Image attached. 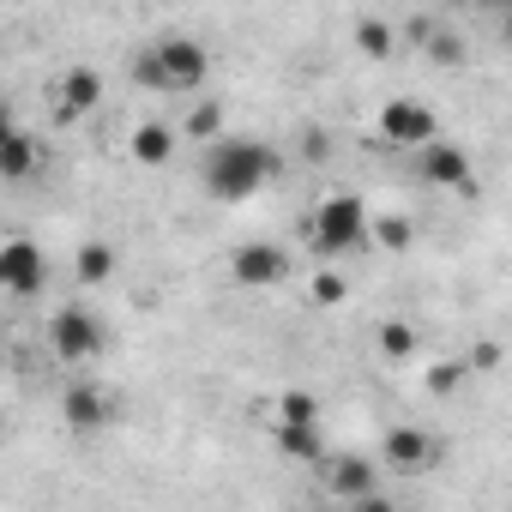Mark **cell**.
<instances>
[{
    "label": "cell",
    "instance_id": "1",
    "mask_svg": "<svg viewBox=\"0 0 512 512\" xmlns=\"http://www.w3.org/2000/svg\"><path fill=\"white\" fill-rule=\"evenodd\" d=\"M278 169H284L278 145L253 139V133H223V139H211V145L199 151V187H205V199H217V205H241V199H253V193H266V187L278 181Z\"/></svg>",
    "mask_w": 512,
    "mask_h": 512
},
{
    "label": "cell",
    "instance_id": "2",
    "mask_svg": "<svg viewBox=\"0 0 512 512\" xmlns=\"http://www.w3.org/2000/svg\"><path fill=\"white\" fill-rule=\"evenodd\" d=\"M368 229H374L368 205H362L356 193H332V199H320L314 217H308V247L320 253V260H344V253H356V247L368 241Z\"/></svg>",
    "mask_w": 512,
    "mask_h": 512
},
{
    "label": "cell",
    "instance_id": "3",
    "mask_svg": "<svg viewBox=\"0 0 512 512\" xmlns=\"http://www.w3.org/2000/svg\"><path fill=\"white\" fill-rule=\"evenodd\" d=\"M103 350H109V332H103V320H97L91 308L67 302V308L49 314V356H55L61 368H85V362H97Z\"/></svg>",
    "mask_w": 512,
    "mask_h": 512
},
{
    "label": "cell",
    "instance_id": "4",
    "mask_svg": "<svg viewBox=\"0 0 512 512\" xmlns=\"http://www.w3.org/2000/svg\"><path fill=\"white\" fill-rule=\"evenodd\" d=\"M314 476H320L326 500H344V506H374L380 500V464L362 458V452H326L314 464Z\"/></svg>",
    "mask_w": 512,
    "mask_h": 512
},
{
    "label": "cell",
    "instance_id": "5",
    "mask_svg": "<svg viewBox=\"0 0 512 512\" xmlns=\"http://www.w3.org/2000/svg\"><path fill=\"white\" fill-rule=\"evenodd\" d=\"M416 175H422L428 187H446V193H470V187H476V163H470V151L452 145V139L416 145Z\"/></svg>",
    "mask_w": 512,
    "mask_h": 512
},
{
    "label": "cell",
    "instance_id": "6",
    "mask_svg": "<svg viewBox=\"0 0 512 512\" xmlns=\"http://www.w3.org/2000/svg\"><path fill=\"white\" fill-rule=\"evenodd\" d=\"M229 278H235L241 290H272V284L290 278V253H284L278 241H241V247L229 253Z\"/></svg>",
    "mask_w": 512,
    "mask_h": 512
},
{
    "label": "cell",
    "instance_id": "7",
    "mask_svg": "<svg viewBox=\"0 0 512 512\" xmlns=\"http://www.w3.org/2000/svg\"><path fill=\"white\" fill-rule=\"evenodd\" d=\"M440 452H446V446H440L428 428H416V422H398V428H386V440H380V464H386V470H404V476L434 470Z\"/></svg>",
    "mask_w": 512,
    "mask_h": 512
},
{
    "label": "cell",
    "instance_id": "8",
    "mask_svg": "<svg viewBox=\"0 0 512 512\" xmlns=\"http://www.w3.org/2000/svg\"><path fill=\"white\" fill-rule=\"evenodd\" d=\"M151 49H157V61H163V91H199V85L211 79L205 43H193V37H157Z\"/></svg>",
    "mask_w": 512,
    "mask_h": 512
},
{
    "label": "cell",
    "instance_id": "9",
    "mask_svg": "<svg viewBox=\"0 0 512 512\" xmlns=\"http://www.w3.org/2000/svg\"><path fill=\"white\" fill-rule=\"evenodd\" d=\"M0 284H7V296H37L49 284V253L31 235H13L0 247Z\"/></svg>",
    "mask_w": 512,
    "mask_h": 512
},
{
    "label": "cell",
    "instance_id": "10",
    "mask_svg": "<svg viewBox=\"0 0 512 512\" xmlns=\"http://www.w3.org/2000/svg\"><path fill=\"white\" fill-rule=\"evenodd\" d=\"M380 139L386 145H428V139H440V115L416 97H392L380 109Z\"/></svg>",
    "mask_w": 512,
    "mask_h": 512
},
{
    "label": "cell",
    "instance_id": "11",
    "mask_svg": "<svg viewBox=\"0 0 512 512\" xmlns=\"http://www.w3.org/2000/svg\"><path fill=\"white\" fill-rule=\"evenodd\" d=\"M103 109V79L91 67H67L55 79V121H85Z\"/></svg>",
    "mask_w": 512,
    "mask_h": 512
},
{
    "label": "cell",
    "instance_id": "12",
    "mask_svg": "<svg viewBox=\"0 0 512 512\" xmlns=\"http://www.w3.org/2000/svg\"><path fill=\"white\" fill-rule=\"evenodd\" d=\"M109 410H115V398H109L97 380H73V386L61 392V416H67V428H79V434L103 428V422H109Z\"/></svg>",
    "mask_w": 512,
    "mask_h": 512
},
{
    "label": "cell",
    "instance_id": "13",
    "mask_svg": "<svg viewBox=\"0 0 512 512\" xmlns=\"http://www.w3.org/2000/svg\"><path fill=\"white\" fill-rule=\"evenodd\" d=\"M37 139L25 133V127H7V139H0V175H7L13 187H25L31 175H37Z\"/></svg>",
    "mask_w": 512,
    "mask_h": 512
},
{
    "label": "cell",
    "instance_id": "14",
    "mask_svg": "<svg viewBox=\"0 0 512 512\" xmlns=\"http://www.w3.org/2000/svg\"><path fill=\"white\" fill-rule=\"evenodd\" d=\"M278 446L296 458V464H320L332 446H326V434H320V422H278Z\"/></svg>",
    "mask_w": 512,
    "mask_h": 512
},
{
    "label": "cell",
    "instance_id": "15",
    "mask_svg": "<svg viewBox=\"0 0 512 512\" xmlns=\"http://www.w3.org/2000/svg\"><path fill=\"white\" fill-rule=\"evenodd\" d=\"M133 157H139L145 169H163V163L175 157V127H169V121H145V127L133 133Z\"/></svg>",
    "mask_w": 512,
    "mask_h": 512
},
{
    "label": "cell",
    "instance_id": "16",
    "mask_svg": "<svg viewBox=\"0 0 512 512\" xmlns=\"http://www.w3.org/2000/svg\"><path fill=\"white\" fill-rule=\"evenodd\" d=\"M73 278H79V284H109V278H115V247H109V241H85L79 260H73Z\"/></svg>",
    "mask_w": 512,
    "mask_h": 512
},
{
    "label": "cell",
    "instance_id": "17",
    "mask_svg": "<svg viewBox=\"0 0 512 512\" xmlns=\"http://www.w3.org/2000/svg\"><path fill=\"white\" fill-rule=\"evenodd\" d=\"M356 49H362L368 61H386V55H398V31L368 13V19H356Z\"/></svg>",
    "mask_w": 512,
    "mask_h": 512
},
{
    "label": "cell",
    "instance_id": "18",
    "mask_svg": "<svg viewBox=\"0 0 512 512\" xmlns=\"http://www.w3.org/2000/svg\"><path fill=\"white\" fill-rule=\"evenodd\" d=\"M416 43H422V55H428L434 67H458V61H464V43H458L446 25H416Z\"/></svg>",
    "mask_w": 512,
    "mask_h": 512
},
{
    "label": "cell",
    "instance_id": "19",
    "mask_svg": "<svg viewBox=\"0 0 512 512\" xmlns=\"http://www.w3.org/2000/svg\"><path fill=\"white\" fill-rule=\"evenodd\" d=\"M374 344H380L386 362H404V356L416 350V326H410V320H386V326L374 332Z\"/></svg>",
    "mask_w": 512,
    "mask_h": 512
},
{
    "label": "cell",
    "instance_id": "20",
    "mask_svg": "<svg viewBox=\"0 0 512 512\" xmlns=\"http://www.w3.org/2000/svg\"><path fill=\"white\" fill-rule=\"evenodd\" d=\"M368 241H380L386 253H404V247L416 241V229H410V217H374V229H368Z\"/></svg>",
    "mask_w": 512,
    "mask_h": 512
},
{
    "label": "cell",
    "instance_id": "21",
    "mask_svg": "<svg viewBox=\"0 0 512 512\" xmlns=\"http://www.w3.org/2000/svg\"><path fill=\"white\" fill-rule=\"evenodd\" d=\"M181 133H187V139H205V145L223 139V109H217V103H199V109L181 121Z\"/></svg>",
    "mask_w": 512,
    "mask_h": 512
},
{
    "label": "cell",
    "instance_id": "22",
    "mask_svg": "<svg viewBox=\"0 0 512 512\" xmlns=\"http://www.w3.org/2000/svg\"><path fill=\"white\" fill-rule=\"evenodd\" d=\"M278 422H320V398H308V392H284V398H278Z\"/></svg>",
    "mask_w": 512,
    "mask_h": 512
},
{
    "label": "cell",
    "instance_id": "23",
    "mask_svg": "<svg viewBox=\"0 0 512 512\" xmlns=\"http://www.w3.org/2000/svg\"><path fill=\"white\" fill-rule=\"evenodd\" d=\"M344 296H350V284H344L338 272H314V302L332 308V302H344Z\"/></svg>",
    "mask_w": 512,
    "mask_h": 512
},
{
    "label": "cell",
    "instance_id": "24",
    "mask_svg": "<svg viewBox=\"0 0 512 512\" xmlns=\"http://www.w3.org/2000/svg\"><path fill=\"white\" fill-rule=\"evenodd\" d=\"M464 380V362H440V368H428V392H452Z\"/></svg>",
    "mask_w": 512,
    "mask_h": 512
}]
</instances>
